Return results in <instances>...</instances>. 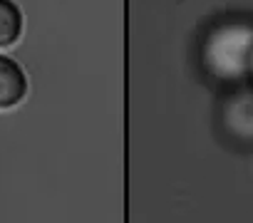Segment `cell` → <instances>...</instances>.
Listing matches in <instances>:
<instances>
[{
  "instance_id": "277c9868",
  "label": "cell",
  "mask_w": 253,
  "mask_h": 223,
  "mask_svg": "<svg viewBox=\"0 0 253 223\" xmlns=\"http://www.w3.org/2000/svg\"><path fill=\"white\" fill-rule=\"evenodd\" d=\"M25 28V15L15 0H0V50L20 40Z\"/></svg>"
},
{
  "instance_id": "6da1fadb",
  "label": "cell",
  "mask_w": 253,
  "mask_h": 223,
  "mask_svg": "<svg viewBox=\"0 0 253 223\" xmlns=\"http://www.w3.org/2000/svg\"><path fill=\"white\" fill-rule=\"evenodd\" d=\"M251 57H253L251 23L218 25L204 42V65L213 77L223 82L243 79L251 72Z\"/></svg>"
},
{
  "instance_id": "5b68a950",
  "label": "cell",
  "mask_w": 253,
  "mask_h": 223,
  "mask_svg": "<svg viewBox=\"0 0 253 223\" xmlns=\"http://www.w3.org/2000/svg\"><path fill=\"white\" fill-rule=\"evenodd\" d=\"M251 72H253V57H251Z\"/></svg>"
},
{
  "instance_id": "7a4b0ae2",
  "label": "cell",
  "mask_w": 253,
  "mask_h": 223,
  "mask_svg": "<svg viewBox=\"0 0 253 223\" xmlns=\"http://www.w3.org/2000/svg\"><path fill=\"white\" fill-rule=\"evenodd\" d=\"M28 72L18 60L0 52V109H13L28 97Z\"/></svg>"
},
{
  "instance_id": "3957f363",
  "label": "cell",
  "mask_w": 253,
  "mask_h": 223,
  "mask_svg": "<svg viewBox=\"0 0 253 223\" xmlns=\"http://www.w3.org/2000/svg\"><path fill=\"white\" fill-rule=\"evenodd\" d=\"M223 124L233 137L253 142V92H236L223 102Z\"/></svg>"
}]
</instances>
